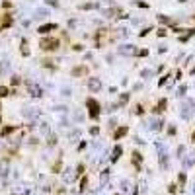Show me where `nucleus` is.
<instances>
[{
  "label": "nucleus",
  "instance_id": "nucleus-1",
  "mask_svg": "<svg viewBox=\"0 0 195 195\" xmlns=\"http://www.w3.org/2000/svg\"><path fill=\"white\" fill-rule=\"evenodd\" d=\"M191 107H193V102H185V104L182 105V117H183V119H189V117H191V113H193Z\"/></svg>",
  "mask_w": 195,
  "mask_h": 195
},
{
  "label": "nucleus",
  "instance_id": "nucleus-2",
  "mask_svg": "<svg viewBox=\"0 0 195 195\" xmlns=\"http://www.w3.org/2000/svg\"><path fill=\"white\" fill-rule=\"evenodd\" d=\"M119 53L121 55H135L137 53V47H133V45H121L119 47Z\"/></svg>",
  "mask_w": 195,
  "mask_h": 195
},
{
  "label": "nucleus",
  "instance_id": "nucleus-3",
  "mask_svg": "<svg viewBox=\"0 0 195 195\" xmlns=\"http://www.w3.org/2000/svg\"><path fill=\"white\" fill-rule=\"evenodd\" d=\"M88 88L94 90V92H98V90H102V82H100L98 78H90L88 80Z\"/></svg>",
  "mask_w": 195,
  "mask_h": 195
},
{
  "label": "nucleus",
  "instance_id": "nucleus-4",
  "mask_svg": "<svg viewBox=\"0 0 195 195\" xmlns=\"http://www.w3.org/2000/svg\"><path fill=\"white\" fill-rule=\"evenodd\" d=\"M30 92H31V96H41V88H37V86H30Z\"/></svg>",
  "mask_w": 195,
  "mask_h": 195
},
{
  "label": "nucleus",
  "instance_id": "nucleus-5",
  "mask_svg": "<svg viewBox=\"0 0 195 195\" xmlns=\"http://www.w3.org/2000/svg\"><path fill=\"white\" fill-rule=\"evenodd\" d=\"M43 47L45 49H53V47H57V41H43Z\"/></svg>",
  "mask_w": 195,
  "mask_h": 195
},
{
  "label": "nucleus",
  "instance_id": "nucleus-6",
  "mask_svg": "<svg viewBox=\"0 0 195 195\" xmlns=\"http://www.w3.org/2000/svg\"><path fill=\"white\" fill-rule=\"evenodd\" d=\"M26 115H30V117H33V115H37V111H33V107H26Z\"/></svg>",
  "mask_w": 195,
  "mask_h": 195
},
{
  "label": "nucleus",
  "instance_id": "nucleus-7",
  "mask_svg": "<svg viewBox=\"0 0 195 195\" xmlns=\"http://www.w3.org/2000/svg\"><path fill=\"white\" fill-rule=\"evenodd\" d=\"M35 14H37V18H45L47 16V10H37Z\"/></svg>",
  "mask_w": 195,
  "mask_h": 195
},
{
  "label": "nucleus",
  "instance_id": "nucleus-8",
  "mask_svg": "<svg viewBox=\"0 0 195 195\" xmlns=\"http://www.w3.org/2000/svg\"><path fill=\"white\" fill-rule=\"evenodd\" d=\"M49 30H55V26H45V27H41V33H45V31H49Z\"/></svg>",
  "mask_w": 195,
  "mask_h": 195
},
{
  "label": "nucleus",
  "instance_id": "nucleus-9",
  "mask_svg": "<svg viewBox=\"0 0 195 195\" xmlns=\"http://www.w3.org/2000/svg\"><path fill=\"white\" fill-rule=\"evenodd\" d=\"M193 142H195V133H193Z\"/></svg>",
  "mask_w": 195,
  "mask_h": 195
}]
</instances>
